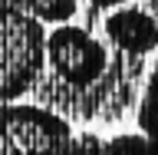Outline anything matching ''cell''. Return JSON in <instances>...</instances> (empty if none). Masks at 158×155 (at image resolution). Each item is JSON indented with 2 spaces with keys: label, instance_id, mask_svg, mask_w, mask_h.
Masks as SVG:
<instances>
[{
  "label": "cell",
  "instance_id": "6da1fadb",
  "mask_svg": "<svg viewBox=\"0 0 158 155\" xmlns=\"http://www.w3.org/2000/svg\"><path fill=\"white\" fill-rule=\"evenodd\" d=\"M43 63H46L43 23L0 0V106L27 96Z\"/></svg>",
  "mask_w": 158,
  "mask_h": 155
},
{
  "label": "cell",
  "instance_id": "7a4b0ae2",
  "mask_svg": "<svg viewBox=\"0 0 158 155\" xmlns=\"http://www.w3.org/2000/svg\"><path fill=\"white\" fill-rule=\"evenodd\" d=\"M46 63L66 86L86 89L106 76L109 50L89 30L76 23H59L53 33H46Z\"/></svg>",
  "mask_w": 158,
  "mask_h": 155
},
{
  "label": "cell",
  "instance_id": "3957f363",
  "mask_svg": "<svg viewBox=\"0 0 158 155\" xmlns=\"http://www.w3.org/2000/svg\"><path fill=\"white\" fill-rule=\"evenodd\" d=\"M102 30H106V40L122 53L145 56V53L158 50V20L138 7L112 10L106 17V23H102Z\"/></svg>",
  "mask_w": 158,
  "mask_h": 155
},
{
  "label": "cell",
  "instance_id": "277c9868",
  "mask_svg": "<svg viewBox=\"0 0 158 155\" xmlns=\"http://www.w3.org/2000/svg\"><path fill=\"white\" fill-rule=\"evenodd\" d=\"M10 7H17L20 13L40 20V23H66L76 17V0H7Z\"/></svg>",
  "mask_w": 158,
  "mask_h": 155
},
{
  "label": "cell",
  "instance_id": "5b68a950",
  "mask_svg": "<svg viewBox=\"0 0 158 155\" xmlns=\"http://www.w3.org/2000/svg\"><path fill=\"white\" fill-rule=\"evenodd\" d=\"M138 132L152 142H158V59L148 73L145 93H142V102H138Z\"/></svg>",
  "mask_w": 158,
  "mask_h": 155
},
{
  "label": "cell",
  "instance_id": "8992f818",
  "mask_svg": "<svg viewBox=\"0 0 158 155\" xmlns=\"http://www.w3.org/2000/svg\"><path fill=\"white\" fill-rule=\"evenodd\" d=\"M99 155H158V142L145 139L142 132H122V136L102 139Z\"/></svg>",
  "mask_w": 158,
  "mask_h": 155
},
{
  "label": "cell",
  "instance_id": "52a82bcc",
  "mask_svg": "<svg viewBox=\"0 0 158 155\" xmlns=\"http://www.w3.org/2000/svg\"><path fill=\"white\" fill-rule=\"evenodd\" d=\"M99 149H102V139L96 132H82V136L69 139V145H66L63 155H99Z\"/></svg>",
  "mask_w": 158,
  "mask_h": 155
},
{
  "label": "cell",
  "instance_id": "ba28073f",
  "mask_svg": "<svg viewBox=\"0 0 158 155\" xmlns=\"http://www.w3.org/2000/svg\"><path fill=\"white\" fill-rule=\"evenodd\" d=\"M0 155H27V152H23V145L17 142V136L7 129L3 116H0Z\"/></svg>",
  "mask_w": 158,
  "mask_h": 155
},
{
  "label": "cell",
  "instance_id": "9c48e42d",
  "mask_svg": "<svg viewBox=\"0 0 158 155\" xmlns=\"http://www.w3.org/2000/svg\"><path fill=\"white\" fill-rule=\"evenodd\" d=\"M89 3H92V7H109V10H112V7H125V3H128V0H89Z\"/></svg>",
  "mask_w": 158,
  "mask_h": 155
},
{
  "label": "cell",
  "instance_id": "30bf717a",
  "mask_svg": "<svg viewBox=\"0 0 158 155\" xmlns=\"http://www.w3.org/2000/svg\"><path fill=\"white\" fill-rule=\"evenodd\" d=\"M155 3H158V0H155Z\"/></svg>",
  "mask_w": 158,
  "mask_h": 155
}]
</instances>
